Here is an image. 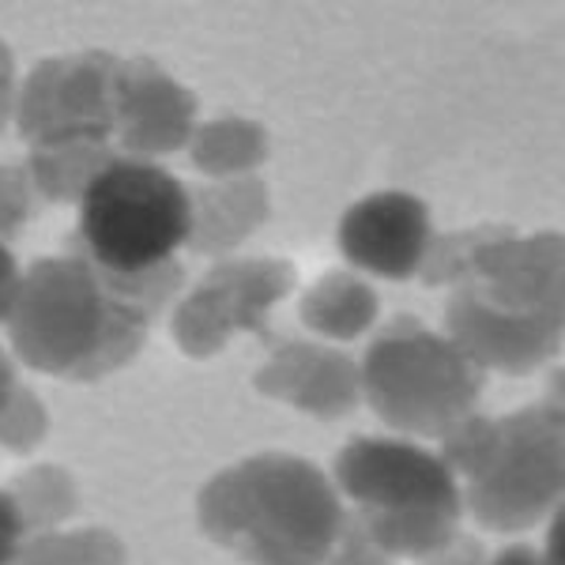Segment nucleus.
<instances>
[{"label":"nucleus","instance_id":"nucleus-1","mask_svg":"<svg viewBox=\"0 0 565 565\" xmlns=\"http://www.w3.org/2000/svg\"><path fill=\"white\" fill-rule=\"evenodd\" d=\"M185 287V268L114 276L87 257H42L23 271L8 309V351L57 381H103L136 362L154 317Z\"/></svg>","mask_w":565,"mask_h":565},{"label":"nucleus","instance_id":"nucleus-17","mask_svg":"<svg viewBox=\"0 0 565 565\" xmlns=\"http://www.w3.org/2000/svg\"><path fill=\"white\" fill-rule=\"evenodd\" d=\"M114 154L109 140H57L31 148L23 170L31 178L34 196L45 204H79Z\"/></svg>","mask_w":565,"mask_h":565},{"label":"nucleus","instance_id":"nucleus-23","mask_svg":"<svg viewBox=\"0 0 565 565\" xmlns=\"http://www.w3.org/2000/svg\"><path fill=\"white\" fill-rule=\"evenodd\" d=\"M418 565H490V554L479 535H471L460 527L452 540H445L437 551H430L426 558H418Z\"/></svg>","mask_w":565,"mask_h":565},{"label":"nucleus","instance_id":"nucleus-11","mask_svg":"<svg viewBox=\"0 0 565 565\" xmlns=\"http://www.w3.org/2000/svg\"><path fill=\"white\" fill-rule=\"evenodd\" d=\"M200 98L151 57H121L114 72V136L125 159L159 162L189 148Z\"/></svg>","mask_w":565,"mask_h":565},{"label":"nucleus","instance_id":"nucleus-2","mask_svg":"<svg viewBox=\"0 0 565 565\" xmlns=\"http://www.w3.org/2000/svg\"><path fill=\"white\" fill-rule=\"evenodd\" d=\"M196 524L249 565H321L348 532L332 476L298 452H253L196 494Z\"/></svg>","mask_w":565,"mask_h":565},{"label":"nucleus","instance_id":"nucleus-16","mask_svg":"<svg viewBox=\"0 0 565 565\" xmlns=\"http://www.w3.org/2000/svg\"><path fill=\"white\" fill-rule=\"evenodd\" d=\"M185 151L207 181L249 178L268 162L271 136L253 117H212L196 125Z\"/></svg>","mask_w":565,"mask_h":565},{"label":"nucleus","instance_id":"nucleus-7","mask_svg":"<svg viewBox=\"0 0 565 565\" xmlns=\"http://www.w3.org/2000/svg\"><path fill=\"white\" fill-rule=\"evenodd\" d=\"M298 287V268L282 257H226L170 313V335L185 359L207 362L238 335L271 340V309Z\"/></svg>","mask_w":565,"mask_h":565},{"label":"nucleus","instance_id":"nucleus-3","mask_svg":"<svg viewBox=\"0 0 565 565\" xmlns=\"http://www.w3.org/2000/svg\"><path fill=\"white\" fill-rule=\"evenodd\" d=\"M460 487V505L479 527L521 535L562 509V404H527L509 415H468L437 449Z\"/></svg>","mask_w":565,"mask_h":565},{"label":"nucleus","instance_id":"nucleus-24","mask_svg":"<svg viewBox=\"0 0 565 565\" xmlns=\"http://www.w3.org/2000/svg\"><path fill=\"white\" fill-rule=\"evenodd\" d=\"M321 565H399V562L388 558L385 551H377L362 532H343L340 543L328 551V558Z\"/></svg>","mask_w":565,"mask_h":565},{"label":"nucleus","instance_id":"nucleus-26","mask_svg":"<svg viewBox=\"0 0 565 565\" xmlns=\"http://www.w3.org/2000/svg\"><path fill=\"white\" fill-rule=\"evenodd\" d=\"M15 90H20V72H15V53L0 39V132L15 117Z\"/></svg>","mask_w":565,"mask_h":565},{"label":"nucleus","instance_id":"nucleus-13","mask_svg":"<svg viewBox=\"0 0 565 565\" xmlns=\"http://www.w3.org/2000/svg\"><path fill=\"white\" fill-rule=\"evenodd\" d=\"M260 396L287 404L309 418H343L362 404L359 362L343 348L321 340H282L271 343L264 366L253 373Z\"/></svg>","mask_w":565,"mask_h":565},{"label":"nucleus","instance_id":"nucleus-27","mask_svg":"<svg viewBox=\"0 0 565 565\" xmlns=\"http://www.w3.org/2000/svg\"><path fill=\"white\" fill-rule=\"evenodd\" d=\"M20 279H23V268H20V260H15L12 245H0V324L8 321V309L15 302Z\"/></svg>","mask_w":565,"mask_h":565},{"label":"nucleus","instance_id":"nucleus-12","mask_svg":"<svg viewBox=\"0 0 565 565\" xmlns=\"http://www.w3.org/2000/svg\"><path fill=\"white\" fill-rule=\"evenodd\" d=\"M565 317H513L476 302L468 290H449L445 302V335L460 348L463 359L487 373L524 377L543 370L562 348Z\"/></svg>","mask_w":565,"mask_h":565},{"label":"nucleus","instance_id":"nucleus-8","mask_svg":"<svg viewBox=\"0 0 565 565\" xmlns=\"http://www.w3.org/2000/svg\"><path fill=\"white\" fill-rule=\"evenodd\" d=\"M117 53L76 50L42 57L15 90V132L31 148L57 140H109L114 136Z\"/></svg>","mask_w":565,"mask_h":565},{"label":"nucleus","instance_id":"nucleus-18","mask_svg":"<svg viewBox=\"0 0 565 565\" xmlns=\"http://www.w3.org/2000/svg\"><path fill=\"white\" fill-rule=\"evenodd\" d=\"M4 490L20 513L26 535L68 527L72 516L79 513V482L65 463H26Z\"/></svg>","mask_w":565,"mask_h":565},{"label":"nucleus","instance_id":"nucleus-6","mask_svg":"<svg viewBox=\"0 0 565 565\" xmlns=\"http://www.w3.org/2000/svg\"><path fill=\"white\" fill-rule=\"evenodd\" d=\"M430 287L468 290L476 302L513 317H565V242L558 231L521 234L482 223L441 234L423 264Z\"/></svg>","mask_w":565,"mask_h":565},{"label":"nucleus","instance_id":"nucleus-4","mask_svg":"<svg viewBox=\"0 0 565 565\" xmlns=\"http://www.w3.org/2000/svg\"><path fill=\"white\" fill-rule=\"evenodd\" d=\"M362 399L396 434L445 437L479 412L487 377L445 332L404 313L370 343L359 362Z\"/></svg>","mask_w":565,"mask_h":565},{"label":"nucleus","instance_id":"nucleus-10","mask_svg":"<svg viewBox=\"0 0 565 565\" xmlns=\"http://www.w3.org/2000/svg\"><path fill=\"white\" fill-rule=\"evenodd\" d=\"M434 238L430 207L407 189H381L354 200L335 226V245L351 271L392 282L423 276Z\"/></svg>","mask_w":565,"mask_h":565},{"label":"nucleus","instance_id":"nucleus-5","mask_svg":"<svg viewBox=\"0 0 565 565\" xmlns=\"http://www.w3.org/2000/svg\"><path fill=\"white\" fill-rule=\"evenodd\" d=\"M79 257L114 276L174 264L189 238V189L159 162L114 159L76 204Z\"/></svg>","mask_w":565,"mask_h":565},{"label":"nucleus","instance_id":"nucleus-15","mask_svg":"<svg viewBox=\"0 0 565 565\" xmlns=\"http://www.w3.org/2000/svg\"><path fill=\"white\" fill-rule=\"evenodd\" d=\"M298 317L321 343L340 348V343L362 340L377 324L381 298L366 276L351 268H335L309 282L302 302H298Z\"/></svg>","mask_w":565,"mask_h":565},{"label":"nucleus","instance_id":"nucleus-20","mask_svg":"<svg viewBox=\"0 0 565 565\" xmlns=\"http://www.w3.org/2000/svg\"><path fill=\"white\" fill-rule=\"evenodd\" d=\"M45 437H50V407L26 381H20L0 404V449L12 457H31Z\"/></svg>","mask_w":565,"mask_h":565},{"label":"nucleus","instance_id":"nucleus-25","mask_svg":"<svg viewBox=\"0 0 565 565\" xmlns=\"http://www.w3.org/2000/svg\"><path fill=\"white\" fill-rule=\"evenodd\" d=\"M23 540H26V527L20 521V513H15L8 490L0 487V565H12L15 551H20Z\"/></svg>","mask_w":565,"mask_h":565},{"label":"nucleus","instance_id":"nucleus-14","mask_svg":"<svg viewBox=\"0 0 565 565\" xmlns=\"http://www.w3.org/2000/svg\"><path fill=\"white\" fill-rule=\"evenodd\" d=\"M268 215H271V196L268 185L257 174L204 181V185L189 189L185 245L200 253V257L226 260L268 223Z\"/></svg>","mask_w":565,"mask_h":565},{"label":"nucleus","instance_id":"nucleus-21","mask_svg":"<svg viewBox=\"0 0 565 565\" xmlns=\"http://www.w3.org/2000/svg\"><path fill=\"white\" fill-rule=\"evenodd\" d=\"M34 189L23 162H0V245H12L34 215Z\"/></svg>","mask_w":565,"mask_h":565},{"label":"nucleus","instance_id":"nucleus-9","mask_svg":"<svg viewBox=\"0 0 565 565\" xmlns=\"http://www.w3.org/2000/svg\"><path fill=\"white\" fill-rule=\"evenodd\" d=\"M332 487L366 516L449 513L463 516L460 487L441 457L407 437H354L335 452Z\"/></svg>","mask_w":565,"mask_h":565},{"label":"nucleus","instance_id":"nucleus-22","mask_svg":"<svg viewBox=\"0 0 565 565\" xmlns=\"http://www.w3.org/2000/svg\"><path fill=\"white\" fill-rule=\"evenodd\" d=\"M490 565H565L562 558V509L551 516V524H546V543L543 551H535L532 543H513L505 546V551H498Z\"/></svg>","mask_w":565,"mask_h":565},{"label":"nucleus","instance_id":"nucleus-19","mask_svg":"<svg viewBox=\"0 0 565 565\" xmlns=\"http://www.w3.org/2000/svg\"><path fill=\"white\" fill-rule=\"evenodd\" d=\"M129 546L106 524L57 527L26 535L12 565H125Z\"/></svg>","mask_w":565,"mask_h":565}]
</instances>
